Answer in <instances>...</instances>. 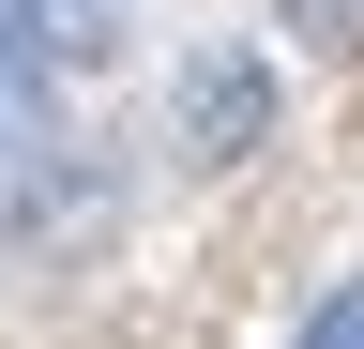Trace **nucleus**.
Segmentation results:
<instances>
[{
    "label": "nucleus",
    "mask_w": 364,
    "mask_h": 349,
    "mask_svg": "<svg viewBox=\"0 0 364 349\" xmlns=\"http://www.w3.org/2000/svg\"><path fill=\"white\" fill-rule=\"evenodd\" d=\"M182 152H198V167H258L273 152V61H243V46H198V61H182Z\"/></svg>",
    "instance_id": "nucleus-1"
},
{
    "label": "nucleus",
    "mask_w": 364,
    "mask_h": 349,
    "mask_svg": "<svg viewBox=\"0 0 364 349\" xmlns=\"http://www.w3.org/2000/svg\"><path fill=\"white\" fill-rule=\"evenodd\" d=\"M61 137V61L31 46V16L0 0V152H46Z\"/></svg>",
    "instance_id": "nucleus-2"
},
{
    "label": "nucleus",
    "mask_w": 364,
    "mask_h": 349,
    "mask_svg": "<svg viewBox=\"0 0 364 349\" xmlns=\"http://www.w3.org/2000/svg\"><path fill=\"white\" fill-rule=\"evenodd\" d=\"M107 213H122V183H107L76 137H46V183H31V213H16V228H31V243H91Z\"/></svg>",
    "instance_id": "nucleus-3"
},
{
    "label": "nucleus",
    "mask_w": 364,
    "mask_h": 349,
    "mask_svg": "<svg viewBox=\"0 0 364 349\" xmlns=\"http://www.w3.org/2000/svg\"><path fill=\"white\" fill-rule=\"evenodd\" d=\"M16 16H31V46L61 61V76H91V61L122 46V0H16Z\"/></svg>",
    "instance_id": "nucleus-4"
},
{
    "label": "nucleus",
    "mask_w": 364,
    "mask_h": 349,
    "mask_svg": "<svg viewBox=\"0 0 364 349\" xmlns=\"http://www.w3.org/2000/svg\"><path fill=\"white\" fill-rule=\"evenodd\" d=\"M273 16H289L304 46H364V0H273Z\"/></svg>",
    "instance_id": "nucleus-5"
},
{
    "label": "nucleus",
    "mask_w": 364,
    "mask_h": 349,
    "mask_svg": "<svg viewBox=\"0 0 364 349\" xmlns=\"http://www.w3.org/2000/svg\"><path fill=\"white\" fill-rule=\"evenodd\" d=\"M289 349H364V274H349V289H334V304H318V319H304V334H289Z\"/></svg>",
    "instance_id": "nucleus-6"
}]
</instances>
